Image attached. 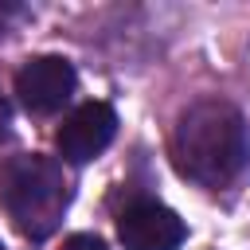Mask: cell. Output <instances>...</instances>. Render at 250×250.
Wrapping results in <instances>:
<instances>
[{"label": "cell", "mask_w": 250, "mask_h": 250, "mask_svg": "<svg viewBox=\"0 0 250 250\" xmlns=\"http://www.w3.org/2000/svg\"><path fill=\"white\" fill-rule=\"evenodd\" d=\"M117 238L125 242V250H180L188 238V227L172 207L141 199L121 211Z\"/></svg>", "instance_id": "obj_4"}, {"label": "cell", "mask_w": 250, "mask_h": 250, "mask_svg": "<svg viewBox=\"0 0 250 250\" xmlns=\"http://www.w3.org/2000/svg\"><path fill=\"white\" fill-rule=\"evenodd\" d=\"M172 164L184 180L203 188H223L250 164V129L246 117L223 102H191L172 129Z\"/></svg>", "instance_id": "obj_1"}, {"label": "cell", "mask_w": 250, "mask_h": 250, "mask_svg": "<svg viewBox=\"0 0 250 250\" xmlns=\"http://www.w3.org/2000/svg\"><path fill=\"white\" fill-rule=\"evenodd\" d=\"M0 250H4V242H0Z\"/></svg>", "instance_id": "obj_9"}, {"label": "cell", "mask_w": 250, "mask_h": 250, "mask_svg": "<svg viewBox=\"0 0 250 250\" xmlns=\"http://www.w3.org/2000/svg\"><path fill=\"white\" fill-rule=\"evenodd\" d=\"M62 250H105V242L98 234H70L62 242Z\"/></svg>", "instance_id": "obj_6"}, {"label": "cell", "mask_w": 250, "mask_h": 250, "mask_svg": "<svg viewBox=\"0 0 250 250\" xmlns=\"http://www.w3.org/2000/svg\"><path fill=\"white\" fill-rule=\"evenodd\" d=\"M113 133H117V113H113V105H105V102H86V105H78L62 125H59V152H62V160L66 164H90L94 156H102L105 148H109V141H113Z\"/></svg>", "instance_id": "obj_5"}, {"label": "cell", "mask_w": 250, "mask_h": 250, "mask_svg": "<svg viewBox=\"0 0 250 250\" xmlns=\"http://www.w3.org/2000/svg\"><path fill=\"white\" fill-rule=\"evenodd\" d=\"M16 16H20V4H16V0H0V35L12 27Z\"/></svg>", "instance_id": "obj_7"}, {"label": "cell", "mask_w": 250, "mask_h": 250, "mask_svg": "<svg viewBox=\"0 0 250 250\" xmlns=\"http://www.w3.org/2000/svg\"><path fill=\"white\" fill-rule=\"evenodd\" d=\"M0 199L20 227V234L43 242L47 234L59 230L66 203H70V184L62 176V164L43 156V152H23L12 156L0 168Z\"/></svg>", "instance_id": "obj_2"}, {"label": "cell", "mask_w": 250, "mask_h": 250, "mask_svg": "<svg viewBox=\"0 0 250 250\" xmlns=\"http://www.w3.org/2000/svg\"><path fill=\"white\" fill-rule=\"evenodd\" d=\"M8 125H12V105H8V98L0 94V141L8 137Z\"/></svg>", "instance_id": "obj_8"}, {"label": "cell", "mask_w": 250, "mask_h": 250, "mask_svg": "<svg viewBox=\"0 0 250 250\" xmlns=\"http://www.w3.org/2000/svg\"><path fill=\"white\" fill-rule=\"evenodd\" d=\"M74 86H78V74L74 66L62 59V55H39V59H27L16 74V94L23 102L27 113H59L70 98H74Z\"/></svg>", "instance_id": "obj_3"}]
</instances>
